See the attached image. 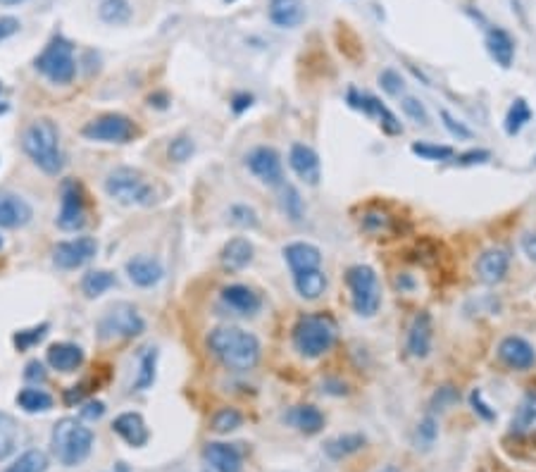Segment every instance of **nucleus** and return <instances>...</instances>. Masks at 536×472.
I'll use <instances>...</instances> for the list:
<instances>
[{
	"mask_svg": "<svg viewBox=\"0 0 536 472\" xmlns=\"http://www.w3.org/2000/svg\"><path fill=\"white\" fill-rule=\"evenodd\" d=\"M194 151H196V145H194V138L189 137H177L169 144V148H167V153H169V161L174 162H186L194 155Z\"/></svg>",
	"mask_w": 536,
	"mask_h": 472,
	"instance_id": "nucleus-45",
	"label": "nucleus"
},
{
	"mask_svg": "<svg viewBox=\"0 0 536 472\" xmlns=\"http://www.w3.org/2000/svg\"><path fill=\"white\" fill-rule=\"evenodd\" d=\"M208 346L225 368L234 372L253 370L260 363V342L258 336L241 327H215L208 335Z\"/></svg>",
	"mask_w": 536,
	"mask_h": 472,
	"instance_id": "nucleus-1",
	"label": "nucleus"
},
{
	"mask_svg": "<svg viewBox=\"0 0 536 472\" xmlns=\"http://www.w3.org/2000/svg\"><path fill=\"white\" fill-rule=\"evenodd\" d=\"M293 286H296L298 296L305 301H317L326 289V277L322 269H308V272L293 275Z\"/></svg>",
	"mask_w": 536,
	"mask_h": 472,
	"instance_id": "nucleus-30",
	"label": "nucleus"
},
{
	"mask_svg": "<svg viewBox=\"0 0 536 472\" xmlns=\"http://www.w3.org/2000/svg\"><path fill=\"white\" fill-rule=\"evenodd\" d=\"M48 329H51L48 322H41V325H37V327L31 329H20V332H15V336H12V344H15V349L20 351V353L31 351L38 342H44Z\"/></svg>",
	"mask_w": 536,
	"mask_h": 472,
	"instance_id": "nucleus-39",
	"label": "nucleus"
},
{
	"mask_svg": "<svg viewBox=\"0 0 536 472\" xmlns=\"http://www.w3.org/2000/svg\"><path fill=\"white\" fill-rule=\"evenodd\" d=\"M400 108H403L408 120H413L415 124H422V127H427L429 124L427 108H425V103L417 101L415 95H403V98H400Z\"/></svg>",
	"mask_w": 536,
	"mask_h": 472,
	"instance_id": "nucleus-44",
	"label": "nucleus"
},
{
	"mask_svg": "<svg viewBox=\"0 0 536 472\" xmlns=\"http://www.w3.org/2000/svg\"><path fill=\"white\" fill-rule=\"evenodd\" d=\"M410 151L422 158V161H432V162H443L450 161V158H456V151L450 148V145H441V144H429V141H417V144L410 145Z\"/></svg>",
	"mask_w": 536,
	"mask_h": 472,
	"instance_id": "nucleus-36",
	"label": "nucleus"
},
{
	"mask_svg": "<svg viewBox=\"0 0 536 472\" xmlns=\"http://www.w3.org/2000/svg\"><path fill=\"white\" fill-rule=\"evenodd\" d=\"M379 84H382V88H384L389 95H393V98H400L403 91H406V81H403V77H400L396 70H384V72L379 74Z\"/></svg>",
	"mask_w": 536,
	"mask_h": 472,
	"instance_id": "nucleus-46",
	"label": "nucleus"
},
{
	"mask_svg": "<svg viewBox=\"0 0 536 472\" xmlns=\"http://www.w3.org/2000/svg\"><path fill=\"white\" fill-rule=\"evenodd\" d=\"M45 360L53 370L58 372H77L84 365V351L72 342L51 344L45 351Z\"/></svg>",
	"mask_w": 536,
	"mask_h": 472,
	"instance_id": "nucleus-24",
	"label": "nucleus"
},
{
	"mask_svg": "<svg viewBox=\"0 0 536 472\" xmlns=\"http://www.w3.org/2000/svg\"><path fill=\"white\" fill-rule=\"evenodd\" d=\"M24 0H0V5H20Z\"/></svg>",
	"mask_w": 536,
	"mask_h": 472,
	"instance_id": "nucleus-58",
	"label": "nucleus"
},
{
	"mask_svg": "<svg viewBox=\"0 0 536 472\" xmlns=\"http://www.w3.org/2000/svg\"><path fill=\"white\" fill-rule=\"evenodd\" d=\"M246 168L255 179H260L268 186H282L284 184V168L279 153L272 145H258L246 155Z\"/></svg>",
	"mask_w": 536,
	"mask_h": 472,
	"instance_id": "nucleus-11",
	"label": "nucleus"
},
{
	"mask_svg": "<svg viewBox=\"0 0 536 472\" xmlns=\"http://www.w3.org/2000/svg\"><path fill=\"white\" fill-rule=\"evenodd\" d=\"M470 401H472V406H474V410H477V413L482 415L484 420H493V410H489V406H486L484 401H482V392H479V389L472 392Z\"/></svg>",
	"mask_w": 536,
	"mask_h": 472,
	"instance_id": "nucleus-54",
	"label": "nucleus"
},
{
	"mask_svg": "<svg viewBox=\"0 0 536 472\" xmlns=\"http://www.w3.org/2000/svg\"><path fill=\"white\" fill-rule=\"evenodd\" d=\"M112 432H115L124 443H129L131 449H141L151 439L148 425L138 413H122L117 415L112 422Z\"/></svg>",
	"mask_w": 536,
	"mask_h": 472,
	"instance_id": "nucleus-21",
	"label": "nucleus"
},
{
	"mask_svg": "<svg viewBox=\"0 0 536 472\" xmlns=\"http://www.w3.org/2000/svg\"><path fill=\"white\" fill-rule=\"evenodd\" d=\"M31 218H34V211L22 196L0 194V227L3 229H17V227L29 225Z\"/></svg>",
	"mask_w": 536,
	"mask_h": 472,
	"instance_id": "nucleus-23",
	"label": "nucleus"
},
{
	"mask_svg": "<svg viewBox=\"0 0 536 472\" xmlns=\"http://www.w3.org/2000/svg\"><path fill=\"white\" fill-rule=\"evenodd\" d=\"M346 284L350 291V303L360 318H372L379 311L382 294H379V277L370 265H353L346 272Z\"/></svg>",
	"mask_w": 536,
	"mask_h": 472,
	"instance_id": "nucleus-8",
	"label": "nucleus"
},
{
	"mask_svg": "<svg viewBox=\"0 0 536 472\" xmlns=\"http://www.w3.org/2000/svg\"><path fill=\"white\" fill-rule=\"evenodd\" d=\"M24 377L29 379V382H44L45 379V368L41 360H29L27 368H24Z\"/></svg>",
	"mask_w": 536,
	"mask_h": 472,
	"instance_id": "nucleus-51",
	"label": "nucleus"
},
{
	"mask_svg": "<svg viewBox=\"0 0 536 472\" xmlns=\"http://www.w3.org/2000/svg\"><path fill=\"white\" fill-rule=\"evenodd\" d=\"M522 251H524L529 261L536 262V232H529L522 236Z\"/></svg>",
	"mask_w": 536,
	"mask_h": 472,
	"instance_id": "nucleus-56",
	"label": "nucleus"
},
{
	"mask_svg": "<svg viewBox=\"0 0 536 472\" xmlns=\"http://www.w3.org/2000/svg\"><path fill=\"white\" fill-rule=\"evenodd\" d=\"M219 261H222L225 269H229V272H239V269L248 268L251 261H253V244L243 239V236H234L222 248Z\"/></svg>",
	"mask_w": 536,
	"mask_h": 472,
	"instance_id": "nucleus-27",
	"label": "nucleus"
},
{
	"mask_svg": "<svg viewBox=\"0 0 536 472\" xmlns=\"http://www.w3.org/2000/svg\"><path fill=\"white\" fill-rule=\"evenodd\" d=\"M529 120H532V108H529L524 98H517V101L510 105V110H507L506 131L510 137H515V134H520L522 127H524Z\"/></svg>",
	"mask_w": 536,
	"mask_h": 472,
	"instance_id": "nucleus-38",
	"label": "nucleus"
},
{
	"mask_svg": "<svg viewBox=\"0 0 536 472\" xmlns=\"http://www.w3.org/2000/svg\"><path fill=\"white\" fill-rule=\"evenodd\" d=\"M348 105L355 110H360V112H365L367 117H372V120H377L379 127L386 131V134H403V124L396 120V115H393L392 110L386 108L384 103L379 101L377 95L372 94H360V91H355V88H350L348 91Z\"/></svg>",
	"mask_w": 536,
	"mask_h": 472,
	"instance_id": "nucleus-13",
	"label": "nucleus"
},
{
	"mask_svg": "<svg viewBox=\"0 0 536 472\" xmlns=\"http://www.w3.org/2000/svg\"><path fill=\"white\" fill-rule=\"evenodd\" d=\"M286 420L296 429L305 432V435H317L319 429L325 427V415L319 413V408L305 403V406L291 408V413L286 415Z\"/></svg>",
	"mask_w": 536,
	"mask_h": 472,
	"instance_id": "nucleus-29",
	"label": "nucleus"
},
{
	"mask_svg": "<svg viewBox=\"0 0 536 472\" xmlns=\"http://www.w3.org/2000/svg\"><path fill=\"white\" fill-rule=\"evenodd\" d=\"M105 191L112 201L122 205H151L155 194L138 170L117 168L105 177Z\"/></svg>",
	"mask_w": 536,
	"mask_h": 472,
	"instance_id": "nucleus-7",
	"label": "nucleus"
},
{
	"mask_svg": "<svg viewBox=\"0 0 536 472\" xmlns=\"http://www.w3.org/2000/svg\"><path fill=\"white\" fill-rule=\"evenodd\" d=\"M81 134L88 141H101V144H131L138 137V127L131 117L108 112L84 124Z\"/></svg>",
	"mask_w": 536,
	"mask_h": 472,
	"instance_id": "nucleus-9",
	"label": "nucleus"
},
{
	"mask_svg": "<svg viewBox=\"0 0 536 472\" xmlns=\"http://www.w3.org/2000/svg\"><path fill=\"white\" fill-rule=\"evenodd\" d=\"M205 472H241L243 470V456L234 443L210 442L203 449Z\"/></svg>",
	"mask_w": 536,
	"mask_h": 472,
	"instance_id": "nucleus-15",
	"label": "nucleus"
},
{
	"mask_svg": "<svg viewBox=\"0 0 536 472\" xmlns=\"http://www.w3.org/2000/svg\"><path fill=\"white\" fill-rule=\"evenodd\" d=\"M45 470H48V456H45L44 451L31 449L17 458L15 463L10 465L5 472H45Z\"/></svg>",
	"mask_w": 536,
	"mask_h": 472,
	"instance_id": "nucleus-37",
	"label": "nucleus"
},
{
	"mask_svg": "<svg viewBox=\"0 0 536 472\" xmlns=\"http://www.w3.org/2000/svg\"><path fill=\"white\" fill-rule=\"evenodd\" d=\"M486 161H491V153L489 151H470V153H463V155L458 158L460 165H477V162H486Z\"/></svg>",
	"mask_w": 536,
	"mask_h": 472,
	"instance_id": "nucleus-52",
	"label": "nucleus"
},
{
	"mask_svg": "<svg viewBox=\"0 0 536 472\" xmlns=\"http://www.w3.org/2000/svg\"><path fill=\"white\" fill-rule=\"evenodd\" d=\"M507 265H510V255H507L506 248L493 246L486 248L484 253L477 258V265H474V272H477L479 282L484 284H499L503 282V277L507 275Z\"/></svg>",
	"mask_w": 536,
	"mask_h": 472,
	"instance_id": "nucleus-18",
	"label": "nucleus"
},
{
	"mask_svg": "<svg viewBox=\"0 0 536 472\" xmlns=\"http://www.w3.org/2000/svg\"><path fill=\"white\" fill-rule=\"evenodd\" d=\"M432 342H434V322L427 311L415 312V318L410 320L408 327V353L413 358H427L432 351Z\"/></svg>",
	"mask_w": 536,
	"mask_h": 472,
	"instance_id": "nucleus-16",
	"label": "nucleus"
},
{
	"mask_svg": "<svg viewBox=\"0 0 536 472\" xmlns=\"http://www.w3.org/2000/svg\"><path fill=\"white\" fill-rule=\"evenodd\" d=\"M148 103H151V105H155V108H167V103H169V98H167L165 94H153L151 98H148Z\"/></svg>",
	"mask_w": 536,
	"mask_h": 472,
	"instance_id": "nucleus-57",
	"label": "nucleus"
},
{
	"mask_svg": "<svg viewBox=\"0 0 536 472\" xmlns=\"http://www.w3.org/2000/svg\"><path fill=\"white\" fill-rule=\"evenodd\" d=\"M37 72H41L51 84H72L77 77V58H74L72 41H67L65 37H53L51 44L45 46L41 55L34 60Z\"/></svg>",
	"mask_w": 536,
	"mask_h": 472,
	"instance_id": "nucleus-5",
	"label": "nucleus"
},
{
	"mask_svg": "<svg viewBox=\"0 0 536 472\" xmlns=\"http://www.w3.org/2000/svg\"><path fill=\"white\" fill-rule=\"evenodd\" d=\"M20 31V20L17 17H0V41L15 37Z\"/></svg>",
	"mask_w": 536,
	"mask_h": 472,
	"instance_id": "nucleus-50",
	"label": "nucleus"
},
{
	"mask_svg": "<svg viewBox=\"0 0 536 472\" xmlns=\"http://www.w3.org/2000/svg\"><path fill=\"white\" fill-rule=\"evenodd\" d=\"M365 443V439L360 435H346V436H336V439H332V442L326 443L325 451L329 453L332 458H346L350 456V453H355V451L360 449Z\"/></svg>",
	"mask_w": 536,
	"mask_h": 472,
	"instance_id": "nucleus-40",
	"label": "nucleus"
},
{
	"mask_svg": "<svg viewBox=\"0 0 536 472\" xmlns=\"http://www.w3.org/2000/svg\"><path fill=\"white\" fill-rule=\"evenodd\" d=\"M58 227L62 232H79L87 225V194L79 182L67 179L62 184V198H60Z\"/></svg>",
	"mask_w": 536,
	"mask_h": 472,
	"instance_id": "nucleus-10",
	"label": "nucleus"
},
{
	"mask_svg": "<svg viewBox=\"0 0 536 472\" xmlns=\"http://www.w3.org/2000/svg\"><path fill=\"white\" fill-rule=\"evenodd\" d=\"M95 329H98V336L103 342H115V339H134V336L144 335L145 322L136 305L117 301L103 311Z\"/></svg>",
	"mask_w": 536,
	"mask_h": 472,
	"instance_id": "nucleus-6",
	"label": "nucleus"
},
{
	"mask_svg": "<svg viewBox=\"0 0 536 472\" xmlns=\"http://www.w3.org/2000/svg\"><path fill=\"white\" fill-rule=\"evenodd\" d=\"M510 427H513V435L517 436L536 435V393H527V396L520 401V406L515 410Z\"/></svg>",
	"mask_w": 536,
	"mask_h": 472,
	"instance_id": "nucleus-28",
	"label": "nucleus"
},
{
	"mask_svg": "<svg viewBox=\"0 0 536 472\" xmlns=\"http://www.w3.org/2000/svg\"><path fill=\"white\" fill-rule=\"evenodd\" d=\"M251 105H253V95L251 94H236L232 98V110L236 115H241V112L251 108Z\"/></svg>",
	"mask_w": 536,
	"mask_h": 472,
	"instance_id": "nucleus-55",
	"label": "nucleus"
},
{
	"mask_svg": "<svg viewBox=\"0 0 536 472\" xmlns=\"http://www.w3.org/2000/svg\"><path fill=\"white\" fill-rule=\"evenodd\" d=\"M53 396L38 386H27L22 392L17 393V406L22 408L24 413H45L53 408Z\"/></svg>",
	"mask_w": 536,
	"mask_h": 472,
	"instance_id": "nucleus-32",
	"label": "nucleus"
},
{
	"mask_svg": "<svg viewBox=\"0 0 536 472\" xmlns=\"http://www.w3.org/2000/svg\"><path fill=\"white\" fill-rule=\"evenodd\" d=\"M291 336H293V349L298 351V356L315 360L332 351L339 339V325L326 312H310L298 318Z\"/></svg>",
	"mask_w": 536,
	"mask_h": 472,
	"instance_id": "nucleus-3",
	"label": "nucleus"
},
{
	"mask_svg": "<svg viewBox=\"0 0 536 472\" xmlns=\"http://www.w3.org/2000/svg\"><path fill=\"white\" fill-rule=\"evenodd\" d=\"M382 472H396V468H386V470H382Z\"/></svg>",
	"mask_w": 536,
	"mask_h": 472,
	"instance_id": "nucleus-59",
	"label": "nucleus"
},
{
	"mask_svg": "<svg viewBox=\"0 0 536 472\" xmlns=\"http://www.w3.org/2000/svg\"><path fill=\"white\" fill-rule=\"evenodd\" d=\"M225 3H236V0H225Z\"/></svg>",
	"mask_w": 536,
	"mask_h": 472,
	"instance_id": "nucleus-60",
	"label": "nucleus"
},
{
	"mask_svg": "<svg viewBox=\"0 0 536 472\" xmlns=\"http://www.w3.org/2000/svg\"><path fill=\"white\" fill-rule=\"evenodd\" d=\"M284 261H286L293 275H301V272H308V269H319L322 251L315 244H308V241H293V244L284 248Z\"/></svg>",
	"mask_w": 536,
	"mask_h": 472,
	"instance_id": "nucleus-19",
	"label": "nucleus"
},
{
	"mask_svg": "<svg viewBox=\"0 0 536 472\" xmlns=\"http://www.w3.org/2000/svg\"><path fill=\"white\" fill-rule=\"evenodd\" d=\"M441 120H443V127L450 131V137L456 138H472V129L470 127H465L463 122H458L456 117L450 115L449 110H441Z\"/></svg>",
	"mask_w": 536,
	"mask_h": 472,
	"instance_id": "nucleus-48",
	"label": "nucleus"
},
{
	"mask_svg": "<svg viewBox=\"0 0 536 472\" xmlns=\"http://www.w3.org/2000/svg\"><path fill=\"white\" fill-rule=\"evenodd\" d=\"M103 413H105V403H101V401H88L81 408V415L88 420H98V418H103Z\"/></svg>",
	"mask_w": 536,
	"mask_h": 472,
	"instance_id": "nucleus-53",
	"label": "nucleus"
},
{
	"mask_svg": "<svg viewBox=\"0 0 536 472\" xmlns=\"http://www.w3.org/2000/svg\"><path fill=\"white\" fill-rule=\"evenodd\" d=\"M282 208L284 212H286V218L293 219V222H301V219H303V198H301V194H298L291 184H282Z\"/></svg>",
	"mask_w": 536,
	"mask_h": 472,
	"instance_id": "nucleus-41",
	"label": "nucleus"
},
{
	"mask_svg": "<svg viewBox=\"0 0 536 472\" xmlns=\"http://www.w3.org/2000/svg\"><path fill=\"white\" fill-rule=\"evenodd\" d=\"M289 165L296 172V177L301 182H305L308 186H317L322 179V162L315 148L305 144H293L289 151Z\"/></svg>",
	"mask_w": 536,
	"mask_h": 472,
	"instance_id": "nucleus-14",
	"label": "nucleus"
},
{
	"mask_svg": "<svg viewBox=\"0 0 536 472\" xmlns=\"http://www.w3.org/2000/svg\"><path fill=\"white\" fill-rule=\"evenodd\" d=\"M363 225L367 232H386L389 225H392V218L382 211H370L363 218Z\"/></svg>",
	"mask_w": 536,
	"mask_h": 472,
	"instance_id": "nucleus-47",
	"label": "nucleus"
},
{
	"mask_svg": "<svg viewBox=\"0 0 536 472\" xmlns=\"http://www.w3.org/2000/svg\"><path fill=\"white\" fill-rule=\"evenodd\" d=\"M22 148L31 158V162L38 170H44L45 175H58L62 165H65V158H62V151H60L58 124L48 120V117L34 120L24 129Z\"/></svg>",
	"mask_w": 536,
	"mask_h": 472,
	"instance_id": "nucleus-2",
	"label": "nucleus"
},
{
	"mask_svg": "<svg viewBox=\"0 0 536 472\" xmlns=\"http://www.w3.org/2000/svg\"><path fill=\"white\" fill-rule=\"evenodd\" d=\"M241 422H243V418H241V413L236 408H222V410L212 418V429H215L218 435H229V432L241 427Z\"/></svg>",
	"mask_w": 536,
	"mask_h": 472,
	"instance_id": "nucleus-42",
	"label": "nucleus"
},
{
	"mask_svg": "<svg viewBox=\"0 0 536 472\" xmlns=\"http://www.w3.org/2000/svg\"><path fill=\"white\" fill-rule=\"evenodd\" d=\"M0 248H3V239H0Z\"/></svg>",
	"mask_w": 536,
	"mask_h": 472,
	"instance_id": "nucleus-61",
	"label": "nucleus"
},
{
	"mask_svg": "<svg viewBox=\"0 0 536 472\" xmlns=\"http://www.w3.org/2000/svg\"><path fill=\"white\" fill-rule=\"evenodd\" d=\"M17 443H20V425L12 415L0 410V460L12 456Z\"/></svg>",
	"mask_w": 536,
	"mask_h": 472,
	"instance_id": "nucleus-33",
	"label": "nucleus"
},
{
	"mask_svg": "<svg viewBox=\"0 0 536 472\" xmlns=\"http://www.w3.org/2000/svg\"><path fill=\"white\" fill-rule=\"evenodd\" d=\"M499 358L510 370H529L536 363V351L522 336H506L499 344Z\"/></svg>",
	"mask_w": 536,
	"mask_h": 472,
	"instance_id": "nucleus-17",
	"label": "nucleus"
},
{
	"mask_svg": "<svg viewBox=\"0 0 536 472\" xmlns=\"http://www.w3.org/2000/svg\"><path fill=\"white\" fill-rule=\"evenodd\" d=\"M0 88H3V84H0Z\"/></svg>",
	"mask_w": 536,
	"mask_h": 472,
	"instance_id": "nucleus-62",
	"label": "nucleus"
},
{
	"mask_svg": "<svg viewBox=\"0 0 536 472\" xmlns=\"http://www.w3.org/2000/svg\"><path fill=\"white\" fill-rule=\"evenodd\" d=\"M53 456L58 458L60 465L65 468H77L91 456L94 449V432L79 422L77 418H62L55 422L51 435Z\"/></svg>",
	"mask_w": 536,
	"mask_h": 472,
	"instance_id": "nucleus-4",
	"label": "nucleus"
},
{
	"mask_svg": "<svg viewBox=\"0 0 536 472\" xmlns=\"http://www.w3.org/2000/svg\"><path fill=\"white\" fill-rule=\"evenodd\" d=\"M434 436H436V422L432 420V418H427V420L422 422L420 427H417V439L425 443V449H429V446L434 443Z\"/></svg>",
	"mask_w": 536,
	"mask_h": 472,
	"instance_id": "nucleus-49",
	"label": "nucleus"
},
{
	"mask_svg": "<svg viewBox=\"0 0 536 472\" xmlns=\"http://www.w3.org/2000/svg\"><path fill=\"white\" fill-rule=\"evenodd\" d=\"M222 301H225L229 311H234L236 315H243V318L255 315L262 305L260 296L246 284H229V286H225L222 289Z\"/></svg>",
	"mask_w": 536,
	"mask_h": 472,
	"instance_id": "nucleus-22",
	"label": "nucleus"
},
{
	"mask_svg": "<svg viewBox=\"0 0 536 472\" xmlns=\"http://www.w3.org/2000/svg\"><path fill=\"white\" fill-rule=\"evenodd\" d=\"M269 20L282 29H296L305 20L301 0H269Z\"/></svg>",
	"mask_w": 536,
	"mask_h": 472,
	"instance_id": "nucleus-26",
	"label": "nucleus"
},
{
	"mask_svg": "<svg viewBox=\"0 0 536 472\" xmlns=\"http://www.w3.org/2000/svg\"><path fill=\"white\" fill-rule=\"evenodd\" d=\"M98 253V244L94 236H77V239L60 241L58 246L53 248V262L60 269H77L94 261Z\"/></svg>",
	"mask_w": 536,
	"mask_h": 472,
	"instance_id": "nucleus-12",
	"label": "nucleus"
},
{
	"mask_svg": "<svg viewBox=\"0 0 536 472\" xmlns=\"http://www.w3.org/2000/svg\"><path fill=\"white\" fill-rule=\"evenodd\" d=\"M127 275L136 286L141 289H151L155 284L165 277V268L158 258L153 255H134L129 262H127Z\"/></svg>",
	"mask_w": 536,
	"mask_h": 472,
	"instance_id": "nucleus-20",
	"label": "nucleus"
},
{
	"mask_svg": "<svg viewBox=\"0 0 536 472\" xmlns=\"http://www.w3.org/2000/svg\"><path fill=\"white\" fill-rule=\"evenodd\" d=\"M155 368H158V351L144 349V353L138 356V377L134 382L136 392H144L155 382Z\"/></svg>",
	"mask_w": 536,
	"mask_h": 472,
	"instance_id": "nucleus-35",
	"label": "nucleus"
},
{
	"mask_svg": "<svg viewBox=\"0 0 536 472\" xmlns=\"http://www.w3.org/2000/svg\"><path fill=\"white\" fill-rule=\"evenodd\" d=\"M229 222L236 227H243V229H255V227L260 225V219H258V212L251 208V205H232L229 208Z\"/></svg>",
	"mask_w": 536,
	"mask_h": 472,
	"instance_id": "nucleus-43",
	"label": "nucleus"
},
{
	"mask_svg": "<svg viewBox=\"0 0 536 472\" xmlns=\"http://www.w3.org/2000/svg\"><path fill=\"white\" fill-rule=\"evenodd\" d=\"M98 15L105 24H127L134 15V10H131L129 0H101L98 3Z\"/></svg>",
	"mask_w": 536,
	"mask_h": 472,
	"instance_id": "nucleus-34",
	"label": "nucleus"
},
{
	"mask_svg": "<svg viewBox=\"0 0 536 472\" xmlns=\"http://www.w3.org/2000/svg\"><path fill=\"white\" fill-rule=\"evenodd\" d=\"M486 51H489L493 62L499 67H503V70H507V67L513 65L515 41L506 29L491 27V29L486 31Z\"/></svg>",
	"mask_w": 536,
	"mask_h": 472,
	"instance_id": "nucleus-25",
	"label": "nucleus"
},
{
	"mask_svg": "<svg viewBox=\"0 0 536 472\" xmlns=\"http://www.w3.org/2000/svg\"><path fill=\"white\" fill-rule=\"evenodd\" d=\"M117 284L115 272H110V269H91L84 275L81 279V294L87 298H98L103 296L105 291H110Z\"/></svg>",
	"mask_w": 536,
	"mask_h": 472,
	"instance_id": "nucleus-31",
	"label": "nucleus"
}]
</instances>
